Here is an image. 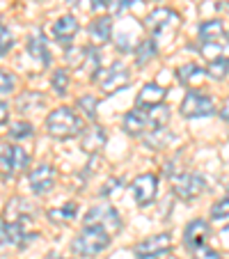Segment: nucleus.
<instances>
[{
	"instance_id": "nucleus-6",
	"label": "nucleus",
	"mask_w": 229,
	"mask_h": 259,
	"mask_svg": "<svg viewBox=\"0 0 229 259\" xmlns=\"http://www.w3.org/2000/svg\"><path fill=\"white\" fill-rule=\"evenodd\" d=\"M85 227H101L108 234L122 230V218L110 204H94L85 215Z\"/></svg>"
},
{
	"instance_id": "nucleus-17",
	"label": "nucleus",
	"mask_w": 229,
	"mask_h": 259,
	"mask_svg": "<svg viewBox=\"0 0 229 259\" xmlns=\"http://www.w3.org/2000/svg\"><path fill=\"white\" fill-rule=\"evenodd\" d=\"M112 37V21L110 16H99L97 21L89 23V39L94 46H103Z\"/></svg>"
},
{
	"instance_id": "nucleus-7",
	"label": "nucleus",
	"mask_w": 229,
	"mask_h": 259,
	"mask_svg": "<svg viewBox=\"0 0 229 259\" xmlns=\"http://www.w3.org/2000/svg\"><path fill=\"white\" fill-rule=\"evenodd\" d=\"M204 188H206V181L197 172H181V175L172 177V193L184 202L197 200L204 193Z\"/></svg>"
},
{
	"instance_id": "nucleus-41",
	"label": "nucleus",
	"mask_w": 229,
	"mask_h": 259,
	"mask_svg": "<svg viewBox=\"0 0 229 259\" xmlns=\"http://www.w3.org/2000/svg\"><path fill=\"white\" fill-rule=\"evenodd\" d=\"M64 3H69L71 7H80V5H83V0H64Z\"/></svg>"
},
{
	"instance_id": "nucleus-40",
	"label": "nucleus",
	"mask_w": 229,
	"mask_h": 259,
	"mask_svg": "<svg viewBox=\"0 0 229 259\" xmlns=\"http://www.w3.org/2000/svg\"><path fill=\"white\" fill-rule=\"evenodd\" d=\"M7 115H10V108H7L5 101H0V124L7 119Z\"/></svg>"
},
{
	"instance_id": "nucleus-26",
	"label": "nucleus",
	"mask_w": 229,
	"mask_h": 259,
	"mask_svg": "<svg viewBox=\"0 0 229 259\" xmlns=\"http://www.w3.org/2000/svg\"><path fill=\"white\" fill-rule=\"evenodd\" d=\"M76 213H78V206H76V202H67L64 206H60V209H49V218L53 220V223H71L73 218H76Z\"/></svg>"
},
{
	"instance_id": "nucleus-18",
	"label": "nucleus",
	"mask_w": 229,
	"mask_h": 259,
	"mask_svg": "<svg viewBox=\"0 0 229 259\" xmlns=\"http://www.w3.org/2000/svg\"><path fill=\"white\" fill-rule=\"evenodd\" d=\"M28 53L39 64H44V67L51 64V51H49V46H46V39H44V34H41V30H37L28 39Z\"/></svg>"
},
{
	"instance_id": "nucleus-9",
	"label": "nucleus",
	"mask_w": 229,
	"mask_h": 259,
	"mask_svg": "<svg viewBox=\"0 0 229 259\" xmlns=\"http://www.w3.org/2000/svg\"><path fill=\"white\" fill-rule=\"evenodd\" d=\"M213 113H215L213 99L197 92V90H190L186 94L184 103H181V115L184 117H211Z\"/></svg>"
},
{
	"instance_id": "nucleus-21",
	"label": "nucleus",
	"mask_w": 229,
	"mask_h": 259,
	"mask_svg": "<svg viewBox=\"0 0 229 259\" xmlns=\"http://www.w3.org/2000/svg\"><path fill=\"white\" fill-rule=\"evenodd\" d=\"M176 76H179V80L184 85H190V88H197V85H202L204 83V76H206V71L204 69H200L197 64H193V62H188V64H184V67H179V71H176Z\"/></svg>"
},
{
	"instance_id": "nucleus-10",
	"label": "nucleus",
	"mask_w": 229,
	"mask_h": 259,
	"mask_svg": "<svg viewBox=\"0 0 229 259\" xmlns=\"http://www.w3.org/2000/svg\"><path fill=\"white\" fill-rule=\"evenodd\" d=\"M172 248V234H156L151 236V239L142 241V243H138L135 248H133V252H135L138 259H156L161 257V254L170 252Z\"/></svg>"
},
{
	"instance_id": "nucleus-29",
	"label": "nucleus",
	"mask_w": 229,
	"mask_h": 259,
	"mask_svg": "<svg viewBox=\"0 0 229 259\" xmlns=\"http://www.w3.org/2000/svg\"><path fill=\"white\" fill-rule=\"evenodd\" d=\"M97 97L94 94H83V97L78 99V108L83 110L85 115H87V119L89 122H94L97 119Z\"/></svg>"
},
{
	"instance_id": "nucleus-24",
	"label": "nucleus",
	"mask_w": 229,
	"mask_h": 259,
	"mask_svg": "<svg viewBox=\"0 0 229 259\" xmlns=\"http://www.w3.org/2000/svg\"><path fill=\"white\" fill-rule=\"evenodd\" d=\"M202 55H204L209 62H218V60L229 58V41H204L202 44Z\"/></svg>"
},
{
	"instance_id": "nucleus-34",
	"label": "nucleus",
	"mask_w": 229,
	"mask_h": 259,
	"mask_svg": "<svg viewBox=\"0 0 229 259\" xmlns=\"http://www.w3.org/2000/svg\"><path fill=\"white\" fill-rule=\"evenodd\" d=\"M128 7H133V0H108V10L115 16H122Z\"/></svg>"
},
{
	"instance_id": "nucleus-11",
	"label": "nucleus",
	"mask_w": 229,
	"mask_h": 259,
	"mask_svg": "<svg viewBox=\"0 0 229 259\" xmlns=\"http://www.w3.org/2000/svg\"><path fill=\"white\" fill-rule=\"evenodd\" d=\"M133 197H135V202L140 206H149L151 202L156 200L158 195V179L156 175H140L135 181H133Z\"/></svg>"
},
{
	"instance_id": "nucleus-2",
	"label": "nucleus",
	"mask_w": 229,
	"mask_h": 259,
	"mask_svg": "<svg viewBox=\"0 0 229 259\" xmlns=\"http://www.w3.org/2000/svg\"><path fill=\"white\" fill-rule=\"evenodd\" d=\"M46 131L58 140H69V138H76L83 133V119L71 108H55L46 117Z\"/></svg>"
},
{
	"instance_id": "nucleus-38",
	"label": "nucleus",
	"mask_w": 229,
	"mask_h": 259,
	"mask_svg": "<svg viewBox=\"0 0 229 259\" xmlns=\"http://www.w3.org/2000/svg\"><path fill=\"white\" fill-rule=\"evenodd\" d=\"M89 3H92V10H94V12L108 10V0H89Z\"/></svg>"
},
{
	"instance_id": "nucleus-15",
	"label": "nucleus",
	"mask_w": 229,
	"mask_h": 259,
	"mask_svg": "<svg viewBox=\"0 0 229 259\" xmlns=\"http://www.w3.org/2000/svg\"><path fill=\"white\" fill-rule=\"evenodd\" d=\"M209 236H211L209 223H206V220H202V218H195L193 223H188V227H186V232H184L186 248L193 252V250L200 248V245H206Z\"/></svg>"
},
{
	"instance_id": "nucleus-23",
	"label": "nucleus",
	"mask_w": 229,
	"mask_h": 259,
	"mask_svg": "<svg viewBox=\"0 0 229 259\" xmlns=\"http://www.w3.org/2000/svg\"><path fill=\"white\" fill-rule=\"evenodd\" d=\"M16 106H19V113H37V110H41L46 106V99L39 92H25L19 97Z\"/></svg>"
},
{
	"instance_id": "nucleus-33",
	"label": "nucleus",
	"mask_w": 229,
	"mask_h": 259,
	"mask_svg": "<svg viewBox=\"0 0 229 259\" xmlns=\"http://www.w3.org/2000/svg\"><path fill=\"white\" fill-rule=\"evenodd\" d=\"M85 55H87V49H69L67 51V62L71 67H83Z\"/></svg>"
},
{
	"instance_id": "nucleus-27",
	"label": "nucleus",
	"mask_w": 229,
	"mask_h": 259,
	"mask_svg": "<svg viewBox=\"0 0 229 259\" xmlns=\"http://www.w3.org/2000/svg\"><path fill=\"white\" fill-rule=\"evenodd\" d=\"M34 136V128L30 122H14L10 124V138L12 140H28Z\"/></svg>"
},
{
	"instance_id": "nucleus-43",
	"label": "nucleus",
	"mask_w": 229,
	"mask_h": 259,
	"mask_svg": "<svg viewBox=\"0 0 229 259\" xmlns=\"http://www.w3.org/2000/svg\"><path fill=\"white\" fill-rule=\"evenodd\" d=\"M174 259H176V257H174Z\"/></svg>"
},
{
	"instance_id": "nucleus-25",
	"label": "nucleus",
	"mask_w": 229,
	"mask_h": 259,
	"mask_svg": "<svg viewBox=\"0 0 229 259\" xmlns=\"http://www.w3.org/2000/svg\"><path fill=\"white\" fill-rule=\"evenodd\" d=\"M158 53V44L154 39H142L135 49V64L138 67H145L151 58H156Z\"/></svg>"
},
{
	"instance_id": "nucleus-8",
	"label": "nucleus",
	"mask_w": 229,
	"mask_h": 259,
	"mask_svg": "<svg viewBox=\"0 0 229 259\" xmlns=\"http://www.w3.org/2000/svg\"><path fill=\"white\" fill-rule=\"evenodd\" d=\"M97 80H99L103 92L112 94V92H117V90L126 88V85L131 83V73H128V69L124 67V62H112L108 69H99Z\"/></svg>"
},
{
	"instance_id": "nucleus-12",
	"label": "nucleus",
	"mask_w": 229,
	"mask_h": 259,
	"mask_svg": "<svg viewBox=\"0 0 229 259\" xmlns=\"http://www.w3.org/2000/svg\"><path fill=\"white\" fill-rule=\"evenodd\" d=\"M28 181H30V191L34 193V195H44V193H49L51 188L55 186V170L53 165H49V163H41V165L32 167L28 175Z\"/></svg>"
},
{
	"instance_id": "nucleus-28",
	"label": "nucleus",
	"mask_w": 229,
	"mask_h": 259,
	"mask_svg": "<svg viewBox=\"0 0 229 259\" xmlns=\"http://www.w3.org/2000/svg\"><path fill=\"white\" fill-rule=\"evenodd\" d=\"M229 73V58L218 60V62H209V69H206V76L213 80H222Z\"/></svg>"
},
{
	"instance_id": "nucleus-36",
	"label": "nucleus",
	"mask_w": 229,
	"mask_h": 259,
	"mask_svg": "<svg viewBox=\"0 0 229 259\" xmlns=\"http://www.w3.org/2000/svg\"><path fill=\"white\" fill-rule=\"evenodd\" d=\"M193 257L195 259H222L218 250H213L211 245H200V248L193 250Z\"/></svg>"
},
{
	"instance_id": "nucleus-16",
	"label": "nucleus",
	"mask_w": 229,
	"mask_h": 259,
	"mask_svg": "<svg viewBox=\"0 0 229 259\" xmlns=\"http://www.w3.org/2000/svg\"><path fill=\"white\" fill-rule=\"evenodd\" d=\"M76 32H78V21L73 16H60L53 23V37L60 44H71Z\"/></svg>"
},
{
	"instance_id": "nucleus-13",
	"label": "nucleus",
	"mask_w": 229,
	"mask_h": 259,
	"mask_svg": "<svg viewBox=\"0 0 229 259\" xmlns=\"http://www.w3.org/2000/svg\"><path fill=\"white\" fill-rule=\"evenodd\" d=\"M30 236L25 234V227L23 223L19 220H3L0 223V248H23L25 241Z\"/></svg>"
},
{
	"instance_id": "nucleus-3",
	"label": "nucleus",
	"mask_w": 229,
	"mask_h": 259,
	"mask_svg": "<svg viewBox=\"0 0 229 259\" xmlns=\"http://www.w3.org/2000/svg\"><path fill=\"white\" fill-rule=\"evenodd\" d=\"M145 25L147 30L151 32V39H172V34H176V30H179L181 25V16L176 14L174 10H170V7H158V10H154L149 16L145 19Z\"/></svg>"
},
{
	"instance_id": "nucleus-30",
	"label": "nucleus",
	"mask_w": 229,
	"mask_h": 259,
	"mask_svg": "<svg viewBox=\"0 0 229 259\" xmlns=\"http://www.w3.org/2000/svg\"><path fill=\"white\" fill-rule=\"evenodd\" d=\"M53 88L58 94H64L69 90V76L64 69H58V71L53 73Z\"/></svg>"
},
{
	"instance_id": "nucleus-37",
	"label": "nucleus",
	"mask_w": 229,
	"mask_h": 259,
	"mask_svg": "<svg viewBox=\"0 0 229 259\" xmlns=\"http://www.w3.org/2000/svg\"><path fill=\"white\" fill-rule=\"evenodd\" d=\"M115 191L122 193V179H110V181L106 184V186L101 188V195H103V197H108L110 193H115Z\"/></svg>"
},
{
	"instance_id": "nucleus-35",
	"label": "nucleus",
	"mask_w": 229,
	"mask_h": 259,
	"mask_svg": "<svg viewBox=\"0 0 229 259\" xmlns=\"http://www.w3.org/2000/svg\"><path fill=\"white\" fill-rule=\"evenodd\" d=\"M12 46H14V37H12V32L5 28V25H0V55H5Z\"/></svg>"
},
{
	"instance_id": "nucleus-19",
	"label": "nucleus",
	"mask_w": 229,
	"mask_h": 259,
	"mask_svg": "<svg viewBox=\"0 0 229 259\" xmlns=\"http://www.w3.org/2000/svg\"><path fill=\"white\" fill-rule=\"evenodd\" d=\"M165 101V90L156 83H149L140 90L138 94V108H151V106H161Z\"/></svg>"
},
{
	"instance_id": "nucleus-14",
	"label": "nucleus",
	"mask_w": 229,
	"mask_h": 259,
	"mask_svg": "<svg viewBox=\"0 0 229 259\" xmlns=\"http://www.w3.org/2000/svg\"><path fill=\"white\" fill-rule=\"evenodd\" d=\"M140 23L133 19H124L119 21V28H117V49L128 53V51H135L138 44H140Z\"/></svg>"
},
{
	"instance_id": "nucleus-22",
	"label": "nucleus",
	"mask_w": 229,
	"mask_h": 259,
	"mask_svg": "<svg viewBox=\"0 0 229 259\" xmlns=\"http://www.w3.org/2000/svg\"><path fill=\"white\" fill-rule=\"evenodd\" d=\"M224 37H227V28H224L222 21L213 19V21H206V23H202V28H200L202 44H204V41H222Z\"/></svg>"
},
{
	"instance_id": "nucleus-31",
	"label": "nucleus",
	"mask_w": 229,
	"mask_h": 259,
	"mask_svg": "<svg viewBox=\"0 0 229 259\" xmlns=\"http://www.w3.org/2000/svg\"><path fill=\"white\" fill-rule=\"evenodd\" d=\"M211 218L218 220V223L229 220V197L222 200V202H218V204H213V209H211Z\"/></svg>"
},
{
	"instance_id": "nucleus-42",
	"label": "nucleus",
	"mask_w": 229,
	"mask_h": 259,
	"mask_svg": "<svg viewBox=\"0 0 229 259\" xmlns=\"http://www.w3.org/2000/svg\"><path fill=\"white\" fill-rule=\"evenodd\" d=\"M46 259H64V257H60V254H49Z\"/></svg>"
},
{
	"instance_id": "nucleus-1",
	"label": "nucleus",
	"mask_w": 229,
	"mask_h": 259,
	"mask_svg": "<svg viewBox=\"0 0 229 259\" xmlns=\"http://www.w3.org/2000/svg\"><path fill=\"white\" fill-rule=\"evenodd\" d=\"M170 119V108L167 106H151V108H133L124 117V131L128 136H142L147 131L163 128Z\"/></svg>"
},
{
	"instance_id": "nucleus-39",
	"label": "nucleus",
	"mask_w": 229,
	"mask_h": 259,
	"mask_svg": "<svg viewBox=\"0 0 229 259\" xmlns=\"http://www.w3.org/2000/svg\"><path fill=\"white\" fill-rule=\"evenodd\" d=\"M220 119H222V122H229V99L224 101V106L220 108Z\"/></svg>"
},
{
	"instance_id": "nucleus-32",
	"label": "nucleus",
	"mask_w": 229,
	"mask_h": 259,
	"mask_svg": "<svg viewBox=\"0 0 229 259\" xmlns=\"http://www.w3.org/2000/svg\"><path fill=\"white\" fill-rule=\"evenodd\" d=\"M14 88H16L14 76H12L10 71H5V69H0V94L14 92Z\"/></svg>"
},
{
	"instance_id": "nucleus-5",
	"label": "nucleus",
	"mask_w": 229,
	"mask_h": 259,
	"mask_svg": "<svg viewBox=\"0 0 229 259\" xmlns=\"http://www.w3.org/2000/svg\"><path fill=\"white\" fill-rule=\"evenodd\" d=\"M30 165V154L19 145H3L0 147V175L5 179H12L19 172L28 170Z\"/></svg>"
},
{
	"instance_id": "nucleus-20",
	"label": "nucleus",
	"mask_w": 229,
	"mask_h": 259,
	"mask_svg": "<svg viewBox=\"0 0 229 259\" xmlns=\"http://www.w3.org/2000/svg\"><path fill=\"white\" fill-rule=\"evenodd\" d=\"M106 128L103 126H92L89 131L83 133V140H80V147H83L87 154H97L103 145H106Z\"/></svg>"
},
{
	"instance_id": "nucleus-4",
	"label": "nucleus",
	"mask_w": 229,
	"mask_h": 259,
	"mask_svg": "<svg viewBox=\"0 0 229 259\" xmlns=\"http://www.w3.org/2000/svg\"><path fill=\"white\" fill-rule=\"evenodd\" d=\"M110 245V234L103 232L101 227H85L76 241H73V252L78 257H97Z\"/></svg>"
}]
</instances>
